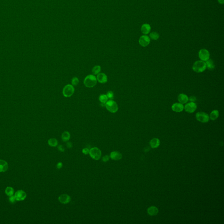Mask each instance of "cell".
I'll list each match as a JSON object with an SVG mask.
<instances>
[{"label":"cell","mask_w":224,"mask_h":224,"mask_svg":"<svg viewBox=\"0 0 224 224\" xmlns=\"http://www.w3.org/2000/svg\"><path fill=\"white\" fill-rule=\"evenodd\" d=\"M99 100L100 101V102L102 103L105 104L108 100V98L107 97L106 95L103 94V95H101L99 97Z\"/></svg>","instance_id":"cell-26"},{"label":"cell","mask_w":224,"mask_h":224,"mask_svg":"<svg viewBox=\"0 0 224 224\" xmlns=\"http://www.w3.org/2000/svg\"><path fill=\"white\" fill-rule=\"evenodd\" d=\"M106 95L108 98H110V100L113 99V93L112 91H110L108 92Z\"/></svg>","instance_id":"cell-30"},{"label":"cell","mask_w":224,"mask_h":224,"mask_svg":"<svg viewBox=\"0 0 224 224\" xmlns=\"http://www.w3.org/2000/svg\"><path fill=\"white\" fill-rule=\"evenodd\" d=\"M89 153V149L88 148H84L82 150V153L85 155H88Z\"/></svg>","instance_id":"cell-33"},{"label":"cell","mask_w":224,"mask_h":224,"mask_svg":"<svg viewBox=\"0 0 224 224\" xmlns=\"http://www.w3.org/2000/svg\"><path fill=\"white\" fill-rule=\"evenodd\" d=\"M150 37L151 40H156L159 38V34L156 32H153L150 34Z\"/></svg>","instance_id":"cell-25"},{"label":"cell","mask_w":224,"mask_h":224,"mask_svg":"<svg viewBox=\"0 0 224 224\" xmlns=\"http://www.w3.org/2000/svg\"><path fill=\"white\" fill-rule=\"evenodd\" d=\"M66 145L68 148H70L72 147V143L71 142H67L66 144Z\"/></svg>","instance_id":"cell-36"},{"label":"cell","mask_w":224,"mask_h":224,"mask_svg":"<svg viewBox=\"0 0 224 224\" xmlns=\"http://www.w3.org/2000/svg\"><path fill=\"white\" fill-rule=\"evenodd\" d=\"M150 145L153 148H158L160 145V140L157 138H154L150 141Z\"/></svg>","instance_id":"cell-19"},{"label":"cell","mask_w":224,"mask_h":224,"mask_svg":"<svg viewBox=\"0 0 224 224\" xmlns=\"http://www.w3.org/2000/svg\"><path fill=\"white\" fill-rule=\"evenodd\" d=\"M147 212L148 214L150 216H155L158 213V210L156 207H150L148 208Z\"/></svg>","instance_id":"cell-17"},{"label":"cell","mask_w":224,"mask_h":224,"mask_svg":"<svg viewBox=\"0 0 224 224\" xmlns=\"http://www.w3.org/2000/svg\"><path fill=\"white\" fill-rule=\"evenodd\" d=\"M172 110L173 111L176 113H180L183 111L184 110V106L183 104L180 103H175L172 105Z\"/></svg>","instance_id":"cell-11"},{"label":"cell","mask_w":224,"mask_h":224,"mask_svg":"<svg viewBox=\"0 0 224 224\" xmlns=\"http://www.w3.org/2000/svg\"><path fill=\"white\" fill-rule=\"evenodd\" d=\"M110 157L108 155H105L103 156L102 158V161L103 162H107L110 160Z\"/></svg>","instance_id":"cell-31"},{"label":"cell","mask_w":224,"mask_h":224,"mask_svg":"<svg viewBox=\"0 0 224 224\" xmlns=\"http://www.w3.org/2000/svg\"><path fill=\"white\" fill-rule=\"evenodd\" d=\"M100 71H101V67L99 65L95 66L92 68V72L93 75H98Z\"/></svg>","instance_id":"cell-27"},{"label":"cell","mask_w":224,"mask_h":224,"mask_svg":"<svg viewBox=\"0 0 224 224\" xmlns=\"http://www.w3.org/2000/svg\"><path fill=\"white\" fill-rule=\"evenodd\" d=\"M110 157L112 159L117 161L121 159L122 158V155L121 153L117 151H113L110 153Z\"/></svg>","instance_id":"cell-13"},{"label":"cell","mask_w":224,"mask_h":224,"mask_svg":"<svg viewBox=\"0 0 224 224\" xmlns=\"http://www.w3.org/2000/svg\"><path fill=\"white\" fill-rule=\"evenodd\" d=\"M58 200L62 204H68L69 202L71 201V198L69 195L64 194H62L59 196L58 198Z\"/></svg>","instance_id":"cell-12"},{"label":"cell","mask_w":224,"mask_h":224,"mask_svg":"<svg viewBox=\"0 0 224 224\" xmlns=\"http://www.w3.org/2000/svg\"><path fill=\"white\" fill-rule=\"evenodd\" d=\"M15 196L17 201H22L26 198L27 194L26 193L22 190H19L15 193Z\"/></svg>","instance_id":"cell-10"},{"label":"cell","mask_w":224,"mask_h":224,"mask_svg":"<svg viewBox=\"0 0 224 224\" xmlns=\"http://www.w3.org/2000/svg\"><path fill=\"white\" fill-rule=\"evenodd\" d=\"M57 148L59 150V151H60V152H64L65 151V148H64V147L63 145H59L58 147H57Z\"/></svg>","instance_id":"cell-34"},{"label":"cell","mask_w":224,"mask_h":224,"mask_svg":"<svg viewBox=\"0 0 224 224\" xmlns=\"http://www.w3.org/2000/svg\"><path fill=\"white\" fill-rule=\"evenodd\" d=\"M8 168L7 162L4 160L0 159V172H5Z\"/></svg>","instance_id":"cell-16"},{"label":"cell","mask_w":224,"mask_h":224,"mask_svg":"<svg viewBox=\"0 0 224 224\" xmlns=\"http://www.w3.org/2000/svg\"><path fill=\"white\" fill-rule=\"evenodd\" d=\"M151 29V26L148 24H144L142 25V26L141 27V32L145 35L149 33Z\"/></svg>","instance_id":"cell-18"},{"label":"cell","mask_w":224,"mask_h":224,"mask_svg":"<svg viewBox=\"0 0 224 224\" xmlns=\"http://www.w3.org/2000/svg\"><path fill=\"white\" fill-rule=\"evenodd\" d=\"M206 69V65L205 62L201 60L195 61L192 67L193 70L198 73L203 72Z\"/></svg>","instance_id":"cell-1"},{"label":"cell","mask_w":224,"mask_h":224,"mask_svg":"<svg viewBox=\"0 0 224 224\" xmlns=\"http://www.w3.org/2000/svg\"><path fill=\"white\" fill-rule=\"evenodd\" d=\"M75 92V88L71 85H67L64 87L63 90V94L65 97H70Z\"/></svg>","instance_id":"cell-6"},{"label":"cell","mask_w":224,"mask_h":224,"mask_svg":"<svg viewBox=\"0 0 224 224\" xmlns=\"http://www.w3.org/2000/svg\"><path fill=\"white\" fill-rule=\"evenodd\" d=\"M178 100L182 104H186L189 101V97L186 94L181 93L178 96Z\"/></svg>","instance_id":"cell-14"},{"label":"cell","mask_w":224,"mask_h":224,"mask_svg":"<svg viewBox=\"0 0 224 224\" xmlns=\"http://www.w3.org/2000/svg\"><path fill=\"white\" fill-rule=\"evenodd\" d=\"M189 100L190 101V102H193L195 103L196 101V97L194 96H191L189 98Z\"/></svg>","instance_id":"cell-32"},{"label":"cell","mask_w":224,"mask_h":224,"mask_svg":"<svg viewBox=\"0 0 224 224\" xmlns=\"http://www.w3.org/2000/svg\"><path fill=\"white\" fill-rule=\"evenodd\" d=\"M78 83H79V80L78 78L74 77L72 79L71 83L73 86H76L78 85Z\"/></svg>","instance_id":"cell-28"},{"label":"cell","mask_w":224,"mask_h":224,"mask_svg":"<svg viewBox=\"0 0 224 224\" xmlns=\"http://www.w3.org/2000/svg\"><path fill=\"white\" fill-rule=\"evenodd\" d=\"M197 109V105L195 103L190 102L186 103L184 106L185 111L188 113H192L194 112Z\"/></svg>","instance_id":"cell-8"},{"label":"cell","mask_w":224,"mask_h":224,"mask_svg":"<svg viewBox=\"0 0 224 224\" xmlns=\"http://www.w3.org/2000/svg\"><path fill=\"white\" fill-rule=\"evenodd\" d=\"M150 38L148 35H142L139 39V44L143 47H146L148 46L150 44Z\"/></svg>","instance_id":"cell-9"},{"label":"cell","mask_w":224,"mask_h":224,"mask_svg":"<svg viewBox=\"0 0 224 224\" xmlns=\"http://www.w3.org/2000/svg\"><path fill=\"white\" fill-rule=\"evenodd\" d=\"M89 154L90 157L95 160H98L101 158L102 156L101 150L97 147H94L91 148L89 150Z\"/></svg>","instance_id":"cell-4"},{"label":"cell","mask_w":224,"mask_h":224,"mask_svg":"<svg viewBox=\"0 0 224 224\" xmlns=\"http://www.w3.org/2000/svg\"><path fill=\"white\" fill-rule=\"evenodd\" d=\"M218 2L220 4H223L224 2V0H218Z\"/></svg>","instance_id":"cell-37"},{"label":"cell","mask_w":224,"mask_h":224,"mask_svg":"<svg viewBox=\"0 0 224 224\" xmlns=\"http://www.w3.org/2000/svg\"><path fill=\"white\" fill-rule=\"evenodd\" d=\"M62 166H63V163L61 162H59L57 165V169H60Z\"/></svg>","instance_id":"cell-35"},{"label":"cell","mask_w":224,"mask_h":224,"mask_svg":"<svg viewBox=\"0 0 224 224\" xmlns=\"http://www.w3.org/2000/svg\"><path fill=\"white\" fill-rule=\"evenodd\" d=\"M84 83L85 86L87 87L92 88L96 85V78L93 75H88L85 78V80L84 81Z\"/></svg>","instance_id":"cell-2"},{"label":"cell","mask_w":224,"mask_h":224,"mask_svg":"<svg viewBox=\"0 0 224 224\" xmlns=\"http://www.w3.org/2000/svg\"><path fill=\"white\" fill-rule=\"evenodd\" d=\"M105 107L109 111L112 113H115L118 110V105L116 102L112 100H108L105 103Z\"/></svg>","instance_id":"cell-3"},{"label":"cell","mask_w":224,"mask_h":224,"mask_svg":"<svg viewBox=\"0 0 224 224\" xmlns=\"http://www.w3.org/2000/svg\"><path fill=\"white\" fill-rule=\"evenodd\" d=\"M5 192L6 195L8 196H11L12 195H13L14 193V190L13 188L10 186H8L6 188L5 190Z\"/></svg>","instance_id":"cell-24"},{"label":"cell","mask_w":224,"mask_h":224,"mask_svg":"<svg viewBox=\"0 0 224 224\" xmlns=\"http://www.w3.org/2000/svg\"><path fill=\"white\" fill-rule=\"evenodd\" d=\"M219 116V111L218 110H213L211 112V113L209 116V118L211 120L214 121L218 118Z\"/></svg>","instance_id":"cell-21"},{"label":"cell","mask_w":224,"mask_h":224,"mask_svg":"<svg viewBox=\"0 0 224 224\" xmlns=\"http://www.w3.org/2000/svg\"><path fill=\"white\" fill-rule=\"evenodd\" d=\"M70 133L68 131H65L62 134V139L64 142H67L70 139Z\"/></svg>","instance_id":"cell-22"},{"label":"cell","mask_w":224,"mask_h":224,"mask_svg":"<svg viewBox=\"0 0 224 224\" xmlns=\"http://www.w3.org/2000/svg\"><path fill=\"white\" fill-rule=\"evenodd\" d=\"M196 117L198 121L202 123H208L210 119L208 114L204 112H198L196 115Z\"/></svg>","instance_id":"cell-5"},{"label":"cell","mask_w":224,"mask_h":224,"mask_svg":"<svg viewBox=\"0 0 224 224\" xmlns=\"http://www.w3.org/2000/svg\"><path fill=\"white\" fill-rule=\"evenodd\" d=\"M206 67L209 70H212L215 68V65L213 60L212 59H209L205 61Z\"/></svg>","instance_id":"cell-20"},{"label":"cell","mask_w":224,"mask_h":224,"mask_svg":"<svg viewBox=\"0 0 224 224\" xmlns=\"http://www.w3.org/2000/svg\"><path fill=\"white\" fill-rule=\"evenodd\" d=\"M198 56L201 60L205 62L209 59L210 53L208 50L206 49H202L199 51Z\"/></svg>","instance_id":"cell-7"},{"label":"cell","mask_w":224,"mask_h":224,"mask_svg":"<svg viewBox=\"0 0 224 224\" xmlns=\"http://www.w3.org/2000/svg\"><path fill=\"white\" fill-rule=\"evenodd\" d=\"M9 202L11 203H14L16 202V198L15 197V195H12L11 196H9Z\"/></svg>","instance_id":"cell-29"},{"label":"cell","mask_w":224,"mask_h":224,"mask_svg":"<svg viewBox=\"0 0 224 224\" xmlns=\"http://www.w3.org/2000/svg\"><path fill=\"white\" fill-rule=\"evenodd\" d=\"M48 144L50 146L55 147L57 146V145H58V141H57V139L53 138H50L49 140L48 141Z\"/></svg>","instance_id":"cell-23"},{"label":"cell","mask_w":224,"mask_h":224,"mask_svg":"<svg viewBox=\"0 0 224 224\" xmlns=\"http://www.w3.org/2000/svg\"><path fill=\"white\" fill-rule=\"evenodd\" d=\"M97 80L100 83L104 84L107 82L108 78L105 74L101 73L98 74L97 75Z\"/></svg>","instance_id":"cell-15"}]
</instances>
